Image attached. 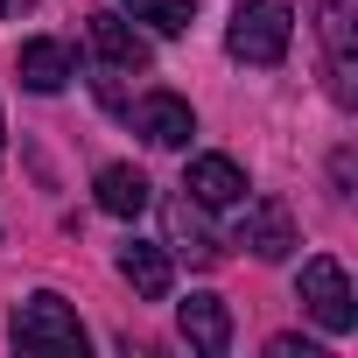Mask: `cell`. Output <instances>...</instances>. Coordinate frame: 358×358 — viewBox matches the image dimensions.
<instances>
[{"label":"cell","instance_id":"cell-1","mask_svg":"<svg viewBox=\"0 0 358 358\" xmlns=\"http://www.w3.org/2000/svg\"><path fill=\"white\" fill-rule=\"evenodd\" d=\"M288 36H295V8L288 0H239L232 8V29H225V50L253 71H274L288 57Z\"/></svg>","mask_w":358,"mask_h":358},{"label":"cell","instance_id":"cell-2","mask_svg":"<svg viewBox=\"0 0 358 358\" xmlns=\"http://www.w3.org/2000/svg\"><path fill=\"white\" fill-rule=\"evenodd\" d=\"M15 351H57V358H85V323L64 295H29L15 302Z\"/></svg>","mask_w":358,"mask_h":358},{"label":"cell","instance_id":"cell-3","mask_svg":"<svg viewBox=\"0 0 358 358\" xmlns=\"http://www.w3.org/2000/svg\"><path fill=\"white\" fill-rule=\"evenodd\" d=\"M302 309L330 330V337H351L358 330V302H351V281H344V267L330 260V253H316V260H302Z\"/></svg>","mask_w":358,"mask_h":358},{"label":"cell","instance_id":"cell-4","mask_svg":"<svg viewBox=\"0 0 358 358\" xmlns=\"http://www.w3.org/2000/svg\"><path fill=\"white\" fill-rule=\"evenodd\" d=\"M127 113H134V134H141L148 148H190V134H197V113L176 99V92H148V99H134Z\"/></svg>","mask_w":358,"mask_h":358},{"label":"cell","instance_id":"cell-5","mask_svg":"<svg viewBox=\"0 0 358 358\" xmlns=\"http://www.w3.org/2000/svg\"><path fill=\"white\" fill-rule=\"evenodd\" d=\"M239 246H246L253 260H288V253H295V211H288L281 197L246 204V218H239Z\"/></svg>","mask_w":358,"mask_h":358},{"label":"cell","instance_id":"cell-6","mask_svg":"<svg viewBox=\"0 0 358 358\" xmlns=\"http://www.w3.org/2000/svg\"><path fill=\"white\" fill-rule=\"evenodd\" d=\"M85 36H92V50H99V64H106V71H120V78H141V71H148V43H141V36H134V22H120L113 8L85 15Z\"/></svg>","mask_w":358,"mask_h":358},{"label":"cell","instance_id":"cell-7","mask_svg":"<svg viewBox=\"0 0 358 358\" xmlns=\"http://www.w3.org/2000/svg\"><path fill=\"white\" fill-rule=\"evenodd\" d=\"M323 57H330L337 106H358V50H351V8L344 0H323Z\"/></svg>","mask_w":358,"mask_h":358},{"label":"cell","instance_id":"cell-8","mask_svg":"<svg viewBox=\"0 0 358 358\" xmlns=\"http://www.w3.org/2000/svg\"><path fill=\"white\" fill-rule=\"evenodd\" d=\"M183 190H190V204H197V211H225V204H239V197H246V169H239L232 155H197V162H190V176H183Z\"/></svg>","mask_w":358,"mask_h":358},{"label":"cell","instance_id":"cell-9","mask_svg":"<svg viewBox=\"0 0 358 358\" xmlns=\"http://www.w3.org/2000/svg\"><path fill=\"white\" fill-rule=\"evenodd\" d=\"M176 323H183V344L204 351V358H225L232 351V309L218 295H190L183 309H176Z\"/></svg>","mask_w":358,"mask_h":358},{"label":"cell","instance_id":"cell-10","mask_svg":"<svg viewBox=\"0 0 358 358\" xmlns=\"http://www.w3.org/2000/svg\"><path fill=\"white\" fill-rule=\"evenodd\" d=\"M162 225H169V246L183 253L190 267H218V260H225V246L211 239V225L197 218V204H190V197H169V204H162Z\"/></svg>","mask_w":358,"mask_h":358},{"label":"cell","instance_id":"cell-11","mask_svg":"<svg viewBox=\"0 0 358 358\" xmlns=\"http://www.w3.org/2000/svg\"><path fill=\"white\" fill-rule=\"evenodd\" d=\"M120 274L134 281V295H141V302H169V288H176L169 253H162V246H148V239H127V246H120Z\"/></svg>","mask_w":358,"mask_h":358},{"label":"cell","instance_id":"cell-12","mask_svg":"<svg viewBox=\"0 0 358 358\" xmlns=\"http://www.w3.org/2000/svg\"><path fill=\"white\" fill-rule=\"evenodd\" d=\"M92 197H99V211H106V218H141V211H148V176H141V169H127V162H113V169H99Z\"/></svg>","mask_w":358,"mask_h":358},{"label":"cell","instance_id":"cell-13","mask_svg":"<svg viewBox=\"0 0 358 358\" xmlns=\"http://www.w3.org/2000/svg\"><path fill=\"white\" fill-rule=\"evenodd\" d=\"M22 85L29 92H64L71 85V50L57 43V36H36V43H22Z\"/></svg>","mask_w":358,"mask_h":358},{"label":"cell","instance_id":"cell-14","mask_svg":"<svg viewBox=\"0 0 358 358\" xmlns=\"http://www.w3.org/2000/svg\"><path fill=\"white\" fill-rule=\"evenodd\" d=\"M120 8H127L134 22H148L155 36H183V29L197 22V0H120Z\"/></svg>","mask_w":358,"mask_h":358},{"label":"cell","instance_id":"cell-15","mask_svg":"<svg viewBox=\"0 0 358 358\" xmlns=\"http://www.w3.org/2000/svg\"><path fill=\"white\" fill-rule=\"evenodd\" d=\"M267 351H274V358H330V351H323V344H309V337H274Z\"/></svg>","mask_w":358,"mask_h":358},{"label":"cell","instance_id":"cell-16","mask_svg":"<svg viewBox=\"0 0 358 358\" xmlns=\"http://www.w3.org/2000/svg\"><path fill=\"white\" fill-rule=\"evenodd\" d=\"M29 8H36V0H0V15H8V22H22Z\"/></svg>","mask_w":358,"mask_h":358},{"label":"cell","instance_id":"cell-17","mask_svg":"<svg viewBox=\"0 0 358 358\" xmlns=\"http://www.w3.org/2000/svg\"><path fill=\"white\" fill-rule=\"evenodd\" d=\"M0 162H8V127H0Z\"/></svg>","mask_w":358,"mask_h":358}]
</instances>
